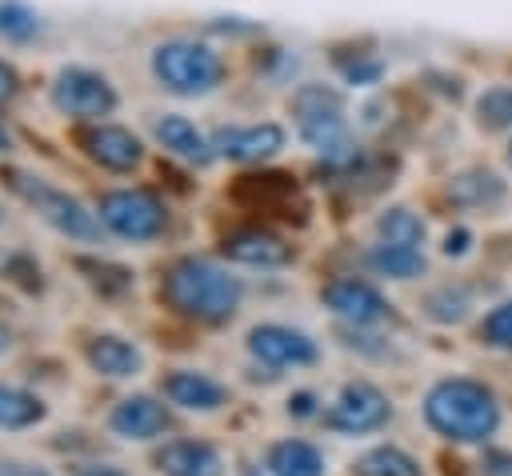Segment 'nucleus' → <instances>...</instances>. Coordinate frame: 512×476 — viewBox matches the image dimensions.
<instances>
[{
	"mask_svg": "<svg viewBox=\"0 0 512 476\" xmlns=\"http://www.w3.org/2000/svg\"><path fill=\"white\" fill-rule=\"evenodd\" d=\"M424 308H428V316L432 320H460L464 316V308H468V296L464 292H452V288H440V292H432L428 300H424Z\"/></svg>",
	"mask_w": 512,
	"mask_h": 476,
	"instance_id": "bb28decb",
	"label": "nucleus"
},
{
	"mask_svg": "<svg viewBox=\"0 0 512 476\" xmlns=\"http://www.w3.org/2000/svg\"><path fill=\"white\" fill-rule=\"evenodd\" d=\"M8 348H12V332H8V328H4V324H0V356H4V352H8Z\"/></svg>",
	"mask_w": 512,
	"mask_h": 476,
	"instance_id": "72a5a7b5",
	"label": "nucleus"
},
{
	"mask_svg": "<svg viewBox=\"0 0 512 476\" xmlns=\"http://www.w3.org/2000/svg\"><path fill=\"white\" fill-rule=\"evenodd\" d=\"M320 300L328 304L332 316H340L352 328H376V324H384L392 316L388 300L368 280H356V276H336L332 284H324Z\"/></svg>",
	"mask_w": 512,
	"mask_h": 476,
	"instance_id": "1a4fd4ad",
	"label": "nucleus"
},
{
	"mask_svg": "<svg viewBox=\"0 0 512 476\" xmlns=\"http://www.w3.org/2000/svg\"><path fill=\"white\" fill-rule=\"evenodd\" d=\"M364 260H368V268L376 276H388V280H412V276L424 272V252L420 248H408V244L380 240V244H372L364 252Z\"/></svg>",
	"mask_w": 512,
	"mask_h": 476,
	"instance_id": "412c9836",
	"label": "nucleus"
},
{
	"mask_svg": "<svg viewBox=\"0 0 512 476\" xmlns=\"http://www.w3.org/2000/svg\"><path fill=\"white\" fill-rule=\"evenodd\" d=\"M4 180H8V188L24 200V204H32L36 208V216L44 220V224H52L60 236H68V240H80V244H96L100 240V216L96 212H88L76 196H68L64 188H56V184H48V180H40V176H32V172H20V168H4Z\"/></svg>",
	"mask_w": 512,
	"mask_h": 476,
	"instance_id": "7ed1b4c3",
	"label": "nucleus"
},
{
	"mask_svg": "<svg viewBox=\"0 0 512 476\" xmlns=\"http://www.w3.org/2000/svg\"><path fill=\"white\" fill-rule=\"evenodd\" d=\"M352 476H424L420 460L396 444H376L352 460Z\"/></svg>",
	"mask_w": 512,
	"mask_h": 476,
	"instance_id": "4be33fe9",
	"label": "nucleus"
},
{
	"mask_svg": "<svg viewBox=\"0 0 512 476\" xmlns=\"http://www.w3.org/2000/svg\"><path fill=\"white\" fill-rule=\"evenodd\" d=\"M16 88H20V80H16V68L0 60V108H4V104L16 96Z\"/></svg>",
	"mask_w": 512,
	"mask_h": 476,
	"instance_id": "c85d7f7f",
	"label": "nucleus"
},
{
	"mask_svg": "<svg viewBox=\"0 0 512 476\" xmlns=\"http://www.w3.org/2000/svg\"><path fill=\"white\" fill-rule=\"evenodd\" d=\"M68 472H72V476H124V472L112 468V464H80V460L68 464Z\"/></svg>",
	"mask_w": 512,
	"mask_h": 476,
	"instance_id": "7c9ffc66",
	"label": "nucleus"
},
{
	"mask_svg": "<svg viewBox=\"0 0 512 476\" xmlns=\"http://www.w3.org/2000/svg\"><path fill=\"white\" fill-rule=\"evenodd\" d=\"M212 148L236 164H256L268 160L284 148V128L280 124H248V128H224L212 136Z\"/></svg>",
	"mask_w": 512,
	"mask_h": 476,
	"instance_id": "4468645a",
	"label": "nucleus"
},
{
	"mask_svg": "<svg viewBox=\"0 0 512 476\" xmlns=\"http://www.w3.org/2000/svg\"><path fill=\"white\" fill-rule=\"evenodd\" d=\"M152 132H156V140H160L172 156H180V160H188V164H208V160H212V140H208L192 120H184V116H156Z\"/></svg>",
	"mask_w": 512,
	"mask_h": 476,
	"instance_id": "6ab92c4d",
	"label": "nucleus"
},
{
	"mask_svg": "<svg viewBox=\"0 0 512 476\" xmlns=\"http://www.w3.org/2000/svg\"><path fill=\"white\" fill-rule=\"evenodd\" d=\"M248 352L264 368H304V364H316L320 356L316 340L288 324H256L248 332Z\"/></svg>",
	"mask_w": 512,
	"mask_h": 476,
	"instance_id": "9d476101",
	"label": "nucleus"
},
{
	"mask_svg": "<svg viewBox=\"0 0 512 476\" xmlns=\"http://www.w3.org/2000/svg\"><path fill=\"white\" fill-rule=\"evenodd\" d=\"M376 236L388 240V244L420 248L424 244V220L412 208H388V212L376 216Z\"/></svg>",
	"mask_w": 512,
	"mask_h": 476,
	"instance_id": "5701e85b",
	"label": "nucleus"
},
{
	"mask_svg": "<svg viewBox=\"0 0 512 476\" xmlns=\"http://www.w3.org/2000/svg\"><path fill=\"white\" fill-rule=\"evenodd\" d=\"M484 476H512V456L508 452H492L488 460H484Z\"/></svg>",
	"mask_w": 512,
	"mask_h": 476,
	"instance_id": "2f4dec72",
	"label": "nucleus"
},
{
	"mask_svg": "<svg viewBox=\"0 0 512 476\" xmlns=\"http://www.w3.org/2000/svg\"><path fill=\"white\" fill-rule=\"evenodd\" d=\"M0 224H4V204H0Z\"/></svg>",
	"mask_w": 512,
	"mask_h": 476,
	"instance_id": "c9c22d12",
	"label": "nucleus"
},
{
	"mask_svg": "<svg viewBox=\"0 0 512 476\" xmlns=\"http://www.w3.org/2000/svg\"><path fill=\"white\" fill-rule=\"evenodd\" d=\"M264 472L268 476H324V452L300 436H288V440L268 444Z\"/></svg>",
	"mask_w": 512,
	"mask_h": 476,
	"instance_id": "a211bd4d",
	"label": "nucleus"
},
{
	"mask_svg": "<svg viewBox=\"0 0 512 476\" xmlns=\"http://www.w3.org/2000/svg\"><path fill=\"white\" fill-rule=\"evenodd\" d=\"M152 76L176 96H204L224 80V60L196 40H164L152 52Z\"/></svg>",
	"mask_w": 512,
	"mask_h": 476,
	"instance_id": "20e7f679",
	"label": "nucleus"
},
{
	"mask_svg": "<svg viewBox=\"0 0 512 476\" xmlns=\"http://www.w3.org/2000/svg\"><path fill=\"white\" fill-rule=\"evenodd\" d=\"M160 396L184 412H216L228 404V388L216 376L196 372V368H172L160 380Z\"/></svg>",
	"mask_w": 512,
	"mask_h": 476,
	"instance_id": "ddd939ff",
	"label": "nucleus"
},
{
	"mask_svg": "<svg viewBox=\"0 0 512 476\" xmlns=\"http://www.w3.org/2000/svg\"><path fill=\"white\" fill-rule=\"evenodd\" d=\"M52 104L72 120H100L116 108V88L92 68H60L52 80Z\"/></svg>",
	"mask_w": 512,
	"mask_h": 476,
	"instance_id": "6e6552de",
	"label": "nucleus"
},
{
	"mask_svg": "<svg viewBox=\"0 0 512 476\" xmlns=\"http://www.w3.org/2000/svg\"><path fill=\"white\" fill-rule=\"evenodd\" d=\"M40 32V20L32 8L16 4V0H0V36L4 40H32Z\"/></svg>",
	"mask_w": 512,
	"mask_h": 476,
	"instance_id": "b1692460",
	"label": "nucleus"
},
{
	"mask_svg": "<svg viewBox=\"0 0 512 476\" xmlns=\"http://www.w3.org/2000/svg\"><path fill=\"white\" fill-rule=\"evenodd\" d=\"M84 360L96 376H108V380H128L144 368V352L136 340L128 336H116V332H100L84 344Z\"/></svg>",
	"mask_w": 512,
	"mask_h": 476,
	"instance_id": "2eb2a0df",
	"label": "nucleus"
},
{
	"mask_svg": "<svg viewBox=\"0 0 512 476\" xmlns=\"http://www.w3.org/2000/svg\"><path fill=\"white\" fill-rule=\"evenodd\" d=\"M160 300H164L168 312H176L184 320L224 324V320L236 316V308L244 300V284H240V276H232L216 260L180 256L160 276Z\"/></svg>",
	"mask_w": 512,
	"mask_h": 476,
	"instance_id": "f257e3e1",
	"label": "nucleus"
},
{
	"mask_svg": "<svg viewBox=\"0 0 512 476\" xmlns=\"http://www.w3.org/2000/svg\"><path fill=\"white\" fill-rule=\"evenodd\" d=\"M80 148L92 164L108 168V172H132L144 160V144L136 132L120 128V124H92L80 132Z\"/></svg>",
	"mask_w": 512,
	"mask_h": 476,
	"instance_id": "f8f14e48",
	"label": "nucleus"
},
{
	"mask_svg": "<svg viewBox=\"0 0 512 476\" xmlns=\"http://www.w3.org/2000/svg\"><path fill=\"white\" fill-rule=\"evenodd\" d=\"M96 216L112 236L132 240V244H148L168 228V208L148 188H112V192H104L100 204H96Z\"/></svg>",
	"mask_w": 512,
	"mask_h": 476,
	"instance_id": "39448f33",
	"label": "nucleus"
},
{
	"mask_svg": "<svg viewBox=\"0 0 512 476\" xmlns=\"http://www.w3.org/2000/svg\"><path fill=\"white\" fill-rule=\"evenodd\" d=\"M44 416H48V404H44L36 392L0 380V432H24V428H36Z\"/></svg>",
	"mask_w": 512,
	"mask_h": 476,
	"instance_id": "aec40b11",
	"label": "nucleus"
},
{
	"mask_svg": "<svg viewBox=\"0 0 512 476\" xmlns=\"http://www.w3.org/2000/svg\"><path fill=\"white\" fill-rule=\"evenodd\" d=\"M388 420H392V404H388V396H384L376 384H368V380L344 384V388L336 392V400L328 404V412H324V424H328L332 432H340V436H364V432L384 428Z\"/></svg>",
	"mask_w": 512,
	"mask_h": 476,
	"instance_id": "0eeeda50",
	"label": "nucleus"
},
{
	"mask_svg": "<svg viewBox=\"0 0 512 476\" xmlns=\"http://www.w3.org/2000/svg\"><path fill=\"white\" fill-rule=\"evenodd\" d=\"M152 460L164 476H224V456L208 440H168Z\"/></svg>",
	"mask_w": 512,
	"mask_h": 476,
	"instance_id": "f3484780",
	"label": "nucleus"
},
{
	"mask_svg": "<svg viewBox=\"0 0 512 476\" xmlns=\"http://www.w3.org/2000/svg\"><path fill=\"white\" fill-rule=\"evenodd\" d=\"M224 256L236 260V264H248V268H284L292 260V248L272 236L268 228H240L232 236H224Z\"/></svg>",
	"mask_w": 512,
	"mask_h": 476,
	"instance_id": "dca6fc26",
	"label": "nucleus"
},
{
	"mask_svg": "<svg viewBox=\"0 0 512 476\" xmlns=\"http://www.w3.org/2000/svg\"><path fill=\"white\" fill-rule=\"evenodd\" d=\"M12 476H52L48 468H40V464H16L12 468Z\"/></svg>",
	"mask_w": 512,
	"mask_h": 476,
	"instance_id": "473e14b6",
	"label": "nucleus"
},
{
	"mask_svg": "<svg viewBox=\"0 0 512 476\" xmlns=\"http://www.w3.org/2000/svg\"><path fill=\"white\" fill-rule=\"evenodd\" d=\"M480 336H484V344L512 352V300H508V304H496V308L484 316Z\"/></svg>",
	"mask_w": 512,
	"mask_h": 476,
	"instance_id": "a878e982",
	"label": "nucleus"
},
{
	"mask_svg": "<svg viewBox=\"0 0 512 476\" xmlns=\"http://www.w3.org/2000/svg\"><path fill=\"white\" fill-rule=\"evenodd\" d=\"M4 148H8V132L0 128V152H4Z\"/></svg>",
	"mask_w": 512,
	"mask_h": 476,
	"instance_id": "f704fd0d",
	"label": "nucleus"
},
{
	"mask_svg": "<svg viewBox=\"0 0 512 476\" xmlns=\"http://www.w3.org/2000/svg\"><path fill=\"white\" fill-rule=\"evenodd\" d=\"M476 120L484 128H512V88H488L476 100Z\"/></svg>",
	"mask_w": 512,
	"mask_h": 476,
	"instance_id": "393cba45",
	"label": "nucleus"
},
{
	"mask_svg": "<svg viewBox=\"0 0 512 476\" xmlns=\"http://www.w3.org/2000/svg\"><path fill=\"white\" fill-rule=\"evenodd\" d=\"M172 428V412L164 400L148 396V392H136V396H124L112 404L108 412V432L120 436V440H132V444H144V440H156Z\"/></svg>",
	"mask_w": 512,
	"mask_h": 476,
	"instance_id": "9b49d317",
	"label": "nucleus"
},
{
	"mask_svg": "<svg viewBox=\"0 0 512 476\" xmlns=\"http://www.w3.org/2000/svg\"><path fill=\"white\" fill-rule=\"evenodd\" d=\"M424 420L436 436L452 444H484L500 428V400L480 380H440L424 396Z\"/></svg>",
	"mask_w": 512,
	"mask_h": 476,
	"instance_id": "f03ea898",
	"label": "nucleus"
},
{
	"mask_svg": "<svg viewBox=\"0 0 512 476\" xmlns=\"http://www.w3.org/2000/svg\"><path fill=\"white\" fill-rule=\"evenodd\" d=\"M292 116H296L300 136H304L320 156H328L332 148L348 144V136H344V104H340V96H336L332 88H324V84H304V88H296V96H292Z\"/></svg>",
	"mask_w": 512,
	"mask_h": 476,
	"instance_id": "423d86ee",
	"label": "nucleus"
},
{
	"mask_svg": "<svg viewBox=\"0 0 512 476\" xmlns=\"http://www.w3.org/2000/svg\"><path fill=\"white\" fill-rule=\"evenodd\" d=\"M288 416H296V420L316 416V396H312V392H296V396H288Z\"/></svg>",
	"mask_w": 512,
	"mask_h": 476,
	"instance_id": "cd10ccee",
	"label": "nucleus"
},
{
	"mask_svg": "<svg viewBox=\"0 0 512 476\" xmlns=\"http://www.w3.org/2000/svg\"><path fill=\"white\" fill-rule=\"evenodd\" d=\"M468 240H472V232H468V228L448 232V236H444V256H464V252H468Z\"/></svg>",
	"mask_w": 512,
	"mask_h": 476,
	"instance_id": "c756f323",
	"label": "nucleus"
}]
</instances>
